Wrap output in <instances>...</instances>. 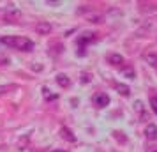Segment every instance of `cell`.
Returning a JSON list of instances; mask_svg holds the SVG:
<instances>
[{
    "instance_id": "cell-1",
    "label": "cell",
    "mask_w": 157,
    "mask_h": 152,
    "mask_svg": "<svg viewBox=\"0 0 157 152\" xmlns=\"http://www.w3.org/2000/svg\"><path fill=\"white\" fill-rule=\"evenodd\" d=\"M0 44L11 46V48H16V50H21V51H30L34 48V43L30 39H27V37H16V36L0 37Z\"/></svg>"
},
{
    "instance_id": "cell-2",
    "label": "cell",
    "mask_w": 157,
    "mask_h": 152,
    "mask_svg": "<svg viewBox=\"0 0 157 152\" xmlns=\"http://www.w3.org/2000/svg\"><path fill=\"white\" fill-rule=\"evenodd\" d=\"M94 103H95V106H99V108H104V106H108L109 104V97H108L106 94H95L94 95Z\"/></svg>"
},
{
    "instance_id": "cell-3",
    "label": "cell",
    "mask_w": 157,
    "mask_h": 152,
    "mask_svg": "<svg viewBox=\"0 0 157 152\" xmlns=\"http://www.w3.org/2000/svg\"><path fill=\"white\" fill-rule=\"evenodd\" d=\"M36 32L39 34V36H48L51 32V25L48 21H39L36 25Z\"/></svg>"
},
{
    "instance_id": "cell-4",
    "label": "cell",
    "mask_w": 157,
    "mask_h": 152,
    "mask_svg": "<svg viewBox=\"0 0 157 152\" xmlns=\"http://www.w3.org/2000/svg\"><path fill=\"white\" fill-rule=\"evenodd\" d=\"M20 16H21V13H20L18 9H6V11H4V18H6L7 21H11V23L16 21Z\"/></svg>"
},
{
    "instance_id": "cell-5",
    "label": "cell",
    "mask_w": 157,
    "mask_h": 152,
    "mask_svg": "<svg viewBox=\"0 0 157 152\" xmlns=\"http://www.w3.org/2000/svg\"><path fill=\"white\" fill-rule=\"evenodd\" d=\"M145 136H147V140H157V126L155 124H148L147 126V129H145Z\"/></svg>"
},
{
    "instance_id": "cell-6",
    "label": "cell",
    "mask_w": 157,
    "mask_h": 152,
    "mask_svg": "<svg viewBox=\"0 0 157 152\" xmlns=\"http://www.w3.org/2000/svg\"><path fill=\"white\" fill-rule=\"evenodd\" d=\"M108 62L113 65H120V64H124V57L118 55V53H111V55H108Z\"/></svg>"
},
{
    "instance_id": "cell-7",
    "label": "cell",
    "mask_w": 157,
    "mask_h": 152,
    "mask_svg": "<svg viewBox=\"0 0 157 152\" xmlns=\"http://www.w3.org/2000/svg\"><path fill=\"white\" fill-rule=\"evenodd\" d=\"M57 83L60 85V87H64V88H67L69 85H71V80L65 76V74H57Z\"/></svg>"
},
{
    "instance_id": "cell-8",
    "label": "cell",
    "mask_w": 157,
    "mask_h": 152,
    "mask_svg": "<svg viewBox=\"0 0 157 152\" xmlns=\"http://www.w3.org/2000/svg\"><path fill=\"white\" fill-rule=\"evenodd\" d=\"M60 134H62V138L67 140V142H76V136H74L67 127H62V129H60Z\"/></svg>"
},
{
    "instance_id": "cell-9",
    "label": "cell",
    "mask_w": 157,
    "mask_h": 152,
    "mask_svg": "<svg viewBox=\"0 0 157 152\" xmlns=\"http://www.w3.org/2000/svg\"><path fill=\"white\" fill-rule=\"evenodd\" d=\"M115 90H118L122 95H129L131 94V88L127 85H124V83H115Z\"/></svg>"
},
{
    "instance_id": "cell-10",
    "label": "cell",
    "mask_w": 157,
    "mask_h": 152,
    "mask_svg": "<svg viewBox=\"0 0 157 152\" xmlns=\"http://www.w3.org/2000/svg\"><path fill=\"white\" fill-rule=\"evenodd\" d=\"M145 60H147V64H150L152 67H155L157 69V55L155 53H148V55L145 57Z\"/></svg>"
},
{
    "instance_id": "cell-11",
    "label": "cell",
    "mask_w": 157,
    "mask_h": 152,
    "mask_svg": "<svg viewBox=\"0 0 157 152\" xmlns=\"http://www.w3.org/2000/svg\"><path fill=\"white\" fill-rule=\"evenodd\" d=\"M27 143H29V136H23L16 142V147H18L20 150H25V149H27Z\"/></svg>"
},
{
    "instance_id": "cell-12",
    "label": "cell",
    "mask_w": 157,
    "mask_h": 152,
    "mask_svg": "<svg viewBox=\"0 0 157 152\" xmlns=\"http://www.w3.org/2000/svg\"><path fill=\"white\" fill-rule=\"evenodd\" d=\"M150 106L154 110V113L157 115V95H152V97H150Z\"/></svg>"
},
{
    "instance_id": "cell-13",
    "label": "cell",
    "mask_w": 157,
    "mask_h": 152,
    "mask_svg": "<svg viewBox=\"0 0 157 152\" xmlns=\"http://www.w3.org/2000/svg\"><path fill=\"white\" fill-rule=\"evenodd\" d=\"M122 74H124V76H129V78H132V76H134V69H132V67L124 69V71H122Z\"/></svg>"
},
{
    "instance_id": "cell-14",
    "label": "cell",
    "mask_w": 157,
    "mask_h": 152,
    "mask_svg": "<svg viewBox=\"0 0 157 152\" xmlns=\"http://www.w3.org/2000/svg\"><path fill=\"white\" fill-rule=\"evenodd\" d=\"M113 134H115V138H118V140H120L122 143H124V142H125V138L122 136V133H120V131H117V133H113Z\"/></svg>"
},
{
    "instance_id": "cell-15",
    "label": "cell",
    "mask_w": 157,
    "mask_h": 152,
    "mask_svg": "<svg viewBox=\"0 0 157 152\" xmlns=\"http://www.w3.org/2000/svg\"><path fill=\"white\" fill-rule=\"evenodd\" d=\"M81 81L83 83H88L90 81V74H81Z\"/></svg>"
},
{
    "instance_id": "cell-16",
    "label": "cell",
    "mask_w": 157,
    "mask_h": 152,
    "mask_svg": "<svg viewBox=\"0 0 157 152\" xmlns=\"http://www.w3.org/2000/svg\"><path fill=\"white\" fill-rule=\"evenodd\" d=\"M147 152H157V147H150V149H147Z\"/></svg>"
},
{
    "instance_id": "cell-17",
    "label": "cell",
    "mask_w": 157,
    "mask_h": 152,
    "mask_svg": "<svg viewBox=\"0 0 157 152\" xmlns=\"http://www.w3.org/2000/svg\"><path fill=\"white\" fill-rule=\"evenodd\" d=\"M51 152H64V150H51Z\"/></svg>"
}]
</instances>
